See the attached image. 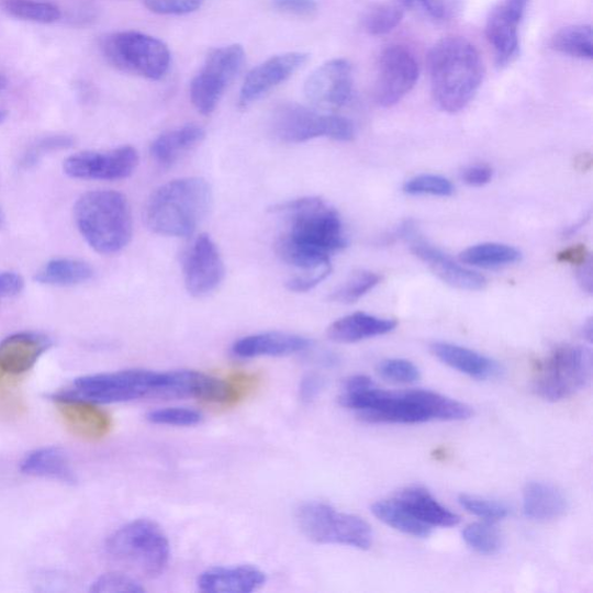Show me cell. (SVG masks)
<instances>
[{
  "label": "cell",
  "mask_w": 593,
  "mask_h": 593,
  "mask_svg": "<svg viewBox=\"0 0 593 593\" xmlns=\"http://www.w3.org/2000/svg\"><path fill=\"white\" fill-rule=\"evenodd\" d=\"M271 211L284 225L275 242L278 257L301 272H332V254L348 245L337 211L321 198L288 201Z\"/></svg>",
  "instance_id": "6da1fadb"
},
{
  "label": "cell",
  "mask_w": 593,
  "mask_h": 593,
  "mask_svg": "<svg viewBox=\"0 0 593 593\" xmlns=\"http://www.w3.org/2000/svg\"><path fill=\"white\" fill-rule=\"evenodd\" d=\"M434 100L443 112L462 111L478 93L483 61L470 41L460 36L440 40L429 54Z\"/></svg>",
  "instance_id": "7a4b0ae2"
},
{
  "label": "cell",
  "mask_w": 593,
  "mask_h": 593,
  "mask_svg": "<svg viewBox=\"0 0 593 593\" xmlns=\"http://www.w3.org/2000/svg\"><path fill=\"white\" fill-rule=\"evenodd\" d=\"M213 190L202 178L169 181L155 190L145 205L144 220L155 235L187 238L206 217Z\"/></svg>",
  "instance_id": "3957f363"
},
{
  "label": "cell",
  "mask_w": 593,
  "mask_h": 593,
  "mask_svg": "<svg viewBox=\"0 0 593 593\" xmlns=\"http://www.w3.org/2000/svg\"><path fill=\"white\" fill-rule=\"evenodd\" d=\"M75 220L82 238L104 256L121 251L133 238L132 206L115 190L83 194L76 203Z\"/></svg>",
  "instance_id": "277c9868"
},
{
  "label": "cell",
  "mask_w": 593,
  "mask_h": 593,
  "mask_svg": "<svg viewBox=\"0 0 593 593\" xmlns=\"http://www.w3.org/2000/svg\"><path fill=\"white\" fill-rule=\"evenodd\" d=\"M105 549L115 560L150 579L161 575L171 559V545L167 536L150 519L123 525L108 539Z\"/></svg>",
  "instance_id": "5b68a950"
},
{
  "label": "cell",
  "mask_w": 593,
  "mask_h": 593,
  "mask_svg": "<svg viewBox=\"0 0 593 593\" xmlns=\"http://www.w3.org/2000/svg\"><path fill=\"white\" fill-rule=\"evenodd\" d=\"M101 51L114 68L150 80L163 79L171 67V52L164 42L135 31L105 36Z\"/></svg>",
  "instance_id": "8992f818"
},
{
  "label": "cell",
  "mask_w": 593,
  "mask_h": 593,
  "mask_svg": "<svg viewBox=\"0 0 593 593\" xmlns=\"http://www.w3.org/2000/svg\"><path fill=\"white\" fill-rule=\"evenodd\" d=\"M295 521L302 534L316 544L369 549L373 542L372 528L363 518L337 512L324 502L302 504Z\"/></svg>",
  "instance_id": "52a82bcc"
},
{
  "label": "cell",
  "mask_w": 593,
  "mask_h": 593,
  "mask_svg": "<svg viewBox=\"0 0 593 593\" xmlns=\"http://www.w3.org/2000/svg\"><path fill=\"white\" fill-rule=\"evenodd\" d=\"M591 373V353L583 347L562 345L538 362L534 389L545 400H564L583 390L590 383Z\"/></svg>",
  "instance_id": "ba28073f"
},
{
  "label": "cell",
  "mask_w": 593,
  "mask_h": 593,
  "mask_svg": "<svg viewBox=\"0 0 593 593\" xmlns=\"http://www.w3.org/2000/svg\"><path fill=\"white\" fill-rule=\"evenodd\" d=\"M270 126L273 136L288 144L322 137L350 142L355 137V126L347 118L321 113L299 103L279 105L272 113Z\"/></svg>",
  "instance_id": "9c48e42d"
},
{
  "label": "cell",
  "mask_w": 593,
  "mask_h": 593,
  "mask_svg": "<svg viewBox=\"0 0 593 593\" xmlns=\"http://www.w3.org/2000/svg\"><path fill=\"white\" fill-rule=\"evenodd\" d=\"M160 372L143 369L83 376L65 393L94 402L122 404L144 398H155Z\"/></svg>",
  "instance_id": "30bf717a"
},
{
  "label": "cell",
  "mask_w": 593,
  "mask_h": 593,
  "mask_svg": "<svg viewBox=\"0 0 593 593\" xmlns=\"http://www.w3.org/2000/svg\"><path fill=\"white\" fill-rule=\"evenodd\" d=\"M246 54L240 45L211 51L201 71L190 82V100L202 115L215 112L228 85L242 71Z\"/></svg>",
  "instance_id": "8fae6325"
},
{
  "label": "cell",
  "mask_w": 593,
  "mask_h": 593,
  "mask_svg": "<svg viewBox=\"0 0 593 593\" xmlns=\"http://www.w3.org/2000/svg\"><path fill=\"white\" fill-rule=\"evenodd\" d=\"M418 76V63L410 49L402 46L387 48L378 59L376 102L381 108H392L414 89Z\"/></svg>",
  "instance_id": "7c38bea8"
},
{
  "label": "cell",
  "mask_w": 593,
  "mask_h": 593,
  "mask_svg": "<svg viewBox=\"0 0 593 593\" xmlns=\"http://www.w3.org/2000/svg\"><path fill=\"white\" fill-rule=\"evenodd\" d=\"M139 164L135 147L124 145L110 152H85L70 156L65 172L72 179L118 181L132 177Z\"/></svg>",
  "instance_id": "4fadbf2b"
},
{
  "label": "cell",
  "mask_w": 593,
  "mask_h": 593,
  "mask_svg": "<svg viewBox=\"0 0 593 593\" xmlns=\"http://www.w3.org/2000/svg\"><path fill=\"white\" fill-rule=\"evenodd\" d=\"M528 3L529 0H499L486 18L485 37L500 68L511 66L519 55V27Z\"/></svg>",
  "instance_id": "5bb4252c"
},
{
  "label": "cell",
  "mask_w": 593,
  "mask_h": 593,
  "mask_svg": "<svg viewBox=\"0 0 593 593\" xmlns=\"http://www.w3.org/2000/svg\"><path fill=\"white\" fill-rule=\"evenodd\" d=\"M304 92L315 109L335 111L345 108L354 92L350 63L344 58L324 63L309 76Z\"/></svg>",
  "instance_id": "9a60e30c"
},
{
  "label": "cell",
  "mask_w": 593,
  "mask_h": 593,
  "mask_svg": "<svg viewBox=\"0 0 593 593\" xmlns=\"http://www.w3.org/2000/svg\"><path fill=\"white\" fill-rule=\"evenodd\" d=\"M187 291L194 296L214 292L224 281L225 265L221 251L208 235H200L189 247L183 261Z\"/></svg>",
  "instance_id": "2e32d148"
},
{
  "label": "cell",
  "mask_w": 593,
  "mask_h": 593,
  "mask_svg": "<svg viewBox=\"0 0 593 593\" xmlns=\"http://www.w3.org/2000/svg\"><path fill=\"white\" fill-rule=\"evenodd\" d=\"M305 53H287L272 56L246 76L239 96L243 109L258 101L275 88L299 72L309 61Z\"/></svg>",
  "instance_id": "e0dca14e"
},
{
  "label": "cell",
  "mask_w": 593,
  "mask_h": 593,
  "mask_svg": "<svg viewBox=\"0 0 593 593\" xmlns=\"http://www.w3.org/2000/svg\"><path fill=\"white\" fill-rule=\"evenodd\" d=\"M52 399L63 423L75 436L97 441L111 433V415L94 402L67 393L55 394Z\"/></svg>",
  "instance_id": "ac0fdd59"
},
{
  "label": "cell",
  "mask_w": 593,
  "mask_h": 593,
  "mask_svg": "<svg viewBox=\"0 0 593 593\" xmlns=\"http://www.w3.org/2000/svg\"><path fill=\"white\" fill-rule=\"evenodd\" d=\"M401 235L410 239L415 256L428 265L443 282L460 290L480 291L484 289L486 281L482 275L458 265L440 249L417 238L410 224L402 227Z\"/></svg>",
  "instance_id": "d6986e66"
},
{
  "label": "cell",
  "mask_w": 593,
  "mask_h": 593,
  "mask_svg": "<svg viewBox=\"0 0 593 593\" xmlns=\"http://www.w3.org/2000/svg\"><path fill=\"white\" fill-rule=\"evenodd\" d=\"M52 346L51 338L33 332L12 334L0 343V367L7 374L29 372Z\"/></svg>",
  "instance_id": "ffe728a7"
},
{
  "label": "cell",
  "mask_w": 593,
  "mask_h": 593,
  "mask_svg": "<svg viewBox=\"0 0 593 593\" xmlns=\"http://www.w3.org/2000/svg\"><path fill=\"white\" fill-rule=\"evenodd\" d=\"M312 342L302 335L266 332L242 337L232 346L233 355L239 358L284 357L309 350Z\"/></svg>",
  "instance_id": "44dd1931"
},
{
  "label": "cell",
  "mask_w": 593,
  "mask_h": 593,
  "mask_svg": "<svg viewBox=\"0 0 593 593\" xmlns=\"http://www.w3.org/2000/svg\"><path fill=\"white\" fill-rule=\"evenodd\" d=\"M267 577L253 566L216 567L199 577L198 586L211 593H251L265 586Z\"/></svg>",
  "instance_id": "7402d4cb"
},
{
  "label": "cell",
  "mask_w": 593,
  "mask_h": 593,
  "mask_svg": "<svg viewBox=\"0 0 593 593\" xmlns=\"http://www.w3.org/2000/svg\"><path fill=\"white\" fill-rule=\"evenodd\" d=\"M430 351L445 366L471 378L493 379L502 372L494 359L466 347L449 343H434Z\"/></svg>",
  "instance_id": "603a6c76"
},
{
  "label": "cell",
  "mask_w": 593,
  "mask_h": 593,
  "mask_svg": "<svg viewBox=\"0 0 593 593\" xmlns=\"http://www.w3.org/2000/svg\"><path fill=\"white\" fill-rule=\"evenodd\" d=\"M398 323L388 317H379L365 312H356L334 322L327 329L332 342L356 344L393 332Z\"/></svg>",
  "instance_id": "cb8c5ba5"
},
{
  "label": "cell",
  "mask_w": 593,
  "mask_h": 593,
  "mask_svg": "<svg viewBox=\"0 0 593 593\" xmlns=\"http://www.w3.org/2000/svg\"><path fill=\"white\" fill-rule=\"evenodd\" d=\"M205 138V132L199 124H186L157 137L150 146L153 159L163 168L178 164L192 153Z\"/></svg>",
  "instance_id": "d4e9b609"
},
{
  "label": "cell",
  "mask_w": 593,
  "mask_h": 593,
  "mask_svg": "<svg viewBox=\"0 0 593 593\" xmlns=\"http://www.w3.org/2000/svg\"><path fill=\"white\" fill-rule=\"evenodd\" d=\"M523 510L527 518L538 522L555 521L568 511V500L558 486L535 481L526 484Z\"/></svg>",
  "instance_id": "484cf974"
},
{
  "label": "cell",
  "mask_w": 593,
  "mask_h": 593,
  "mask_svg": "<svg viewBox=\"0 0 593 593\" xmlns=\"http://www.w3.org/2000/svg\"><path fill=\"white\" fill-rule=\"evenodd\" d=\"M395 500L416 519L430 527H452L460 522L457 514L441 505L423 486H410V489L402 491Z\"/></svg>",
  "instance_id": "4316f807"
},
{
  "label": "cell",
  "mask_w": 593,
  "mask_h": 593,
  "mask_svg": "<svg viewBox=\"0 0 593 593\" xmlns=\"http://www.w3.org/2000/svg\"><path fill=\"white\" fill-rule=\"evenodd\" d=\"M24 474L74 484L77 481L67 454L58 448H41L29 454L20 463Z\"/></svg>",
  "instance_id": "83f0119b"
},
{
  "label": "cell",
  "mask_w": 593,
  "mask_h": 593,
  "mask_svg": "<svg viewBox=\"0 0 593 593\" xmlns=\"http://www.w3.org/2000/svg\"><path fill=\"white\" fill-rule=\"evenodd\" d=\"M93 269L87 262L72 259L52 260L35 275V281L54 287H72L90 281Z\"/></svg>",
  "instance_id": "f1b7e54d"
},
{
  "label": "cell",
  "mask_w": 593,
  "mask_h": 593,
  "mask_svg": "<svg viewBox=\"0 0 593 593\" xmlns=\"http://www.w3.org/2000/svg\"><path fill=\"white\" fill-rule=\"evenodd\" d=\"M522 253L510 245L484 243L460 253V262L473 267L493 269L519 262Z\"/></svg>",
  "instance_id": "f546056e"
},
{
  "label": "cell",
  "mask_w": 593,
  "mask_h": 593,
  "mask_svg": "<svg viewBox=\"0 0 593 593\" xmlns=\"http://www.w3.org/2000/svg\"><path fill=\"white\" fill-rule=\"evenodd\" d=\"M371 512L380 522L399 533L415 538H428L432 535L433 527L416 519L395 499L376 502Z\"/></svg>",
  "instance_id": "4dcf8cb0"
},
{
  "label": "cell",
  "mask_w": 593,
  "mask_h": 593,
  "mask_svg": "<svg viewBox=\"0 0 593 593\" xmlns=\"http://www.w3.org/2000/svg\"><path fill=\"white\" fill-rule=\"evenodd\" d=\"M550 46L563 55L591 60L593 55L592 30L589 25H575L560 30L555 34Z\"/></svg>",
  "instance_id": "1f68e13d"
},
{
  "label": "cell",
  "mask_w": 593,
  "mask_h": 593,
  "mask_svg": "<svg viewBox=\"0 0 593 593\" xmlns=\"http://www.w3.org/2000/svg\"><path fill=\"white\" fill-rule=\"evenodd\" d=\"M0 7L13 18L36 24H54L61 16L56 5L37 0H3Z\"/></svg>",
  "instance_id": "d6a6232c"
},
{
  "label": "cell",
  "mask_w": 593,
  "mask_h": 593,
  "mask_svg": "<svg viewBox=\"0 0 593 593\" xmlns=\"http://www.w3.org/2000/svg\"><path fill=\"white\" fill-rule=\"evenodd\" d=\"M381 279L378 273L369 270H358L329 295V300L338 304H354L372 291Z\"/></svg>",
  "instance_id": "836d02e7"
},
{
  "label": "cell",
  "mask_w": 593,
  "mask_h": 593,
  "mask_svg": "<svg viewBox=\"0 0 593 593\" xmlns=\"http://www.w3.org/2000/svg\"><path fill=\"white\" fill-rule=\"evenodd\" d=\"M462 539L481 556H495L503 545L499 529L490 523H474L466 526Z\"/></svg>",
  "instance_id": "e575fe53"
},
{
  "label": "cell",
  "mask_w": 593,
  "mask_h": 593,
  "mask_svg": "<svg viewBox=\"0 0 593 593\" xmlns=\"http://www.w3.org/2000/svg\"><path fill=\"white\" fill-rule=\"evenodd\" d=\"M404 14V8L399 4H378L366 15V31L373 36L387 35L400 25Z\"/></svg>",
  "instance_id": "d590c367"
},
{
  "label": "cell",
  "mask_w": 593,
  "mask_h": 593,
  "mask_svg": "<svg viewBox=\"0 0 593 593\" xmlns=\"http://www.w3.org/2000/svg\"><path fill=\"white\" fill-rule=\"evenodd\" d=\"M402 8L417 10L437 23H447L458 16L462 0H398Z\"/></svg>",
  "instance_id": "8d00e7d4"
},
{
  "label": "cell",
  "mask_w": 593,
  "mask_h": 593,
  "mask_svg": "<svg viewBox=\"0 0 593 593\" xmlns=\"http://www.w3.org/2000/svg\"><path fill=\"white\" fill-rule=\"evenodd\" d=\"M146 419L157 426L194 427L201 425L203 414L188 407H166L148 412Z\"/></svg>",
  "instance_id": "74e56055"
},
{
  "label": "cell",
  "mask_w": 593,
  "mask_h": 593,
  "mask_svg": "<svg viewBox=\"0 0 593 593\" xmlns=\"http://www.w3.org/2000/svg\"><path fill=\"white\" fill-rule=\"evenodd\" d=\"M458 502L466 512L486 522L502 521L511 514L506 504L475 495L461 494Z\"/></svg>",
  "instance_id": "f35d334b"
},
{
  "label": "cell",
  "mask_w": 593,
  "mask_h": 593,
  "mask_svg": "<svg viewBox=\"0 0 593 593\" xmlns=\"http://www.w3.org/2000/svg\"><path fill=\"white\" fill-rule=\"evenodd\" d=\"M404 192L412 197L449 198L455 193V187L447 178L435 175H421L405 183Z\"/></svg>",
  "instance_id": "ab89813d"
},
{
  "label": "cell",
  "mask_w": 593,
  "mask_h": 593,
  "mask_svg": "<svg viewBox=\"0 0 593 593\" xmlns=\"http://www.w3.org/2000/svg\"><path fill=\"white\" fill-rule=\"evenodd\" d=\"M377 371L381 378L395 384H413L421 378L419 369L404 358L385 359L378 365Z\"/></svg>",
  "instance_id": "60d3db41"
},
{
  "label": "cell",
  "mask_w": 593,
  "mask_h": 593,
  "mask_svg": "<svg viewBox=\"0 0 593 593\" xmlns=\"http://www.w3.org/2000/svg\"><path fill=\"white\" fill-rule=\"evenodd\" d=\"M90 591L96 593H143L145 588L128 575L109 573L97 579Z\"/></svg>",
  "instance_id": "b9f144b4"
},
{
  "label": "cell",
  "mask_w": 593,
  "mask_h": 593,
  "mask_svg": "<svg viewBox=\"0 0 593 593\" xmlns=\"http://www.w3.org/2000/svg\"><path fill=\"white\" fill-rule=\"evenodd\" d=\"M205 0H144L148 11L160 15H183L202 8Z\"/></svg>",
  "instance_id": "7bdbcfd3"
},
{
  "label": "cell",
  "mask_w": 593,
  "mask_h": 593,
  "mask_svg": "<svg viewBox=\"0 0 593 593\" xmlns=\"http://www.w3.org/2000/svg\"><path fill=\"white\" fill-rule=\"evenodd\" d=\"M74 139L69 136H52L38 141L34 144L27 154L24 156L23 166L29 168L35 165L41 158L53 152L63 150V148L71 147Z\"/></svg>",
  "instance_id": "ee69618b"
},
{
  "label": "cell",
  "mask_w": 593,
  "mask_h": 593,
  "mask_svg": "<svg viewBox=\"0 0 593 593\" xmlns=\"http://www.w3.org/2000/svg\"><path fill=\"white\" fill-rule=\"evenodd\" d=\"M275 10L292 16L309 18L317 11L316 0H271Z\"/></svg>",
  "instance_id": "f6af8a7d"
},
{
  "label": "cell",
  "mask_w": 593,
  "mask_h": 593,
  "mask_svg": "<svg viewBox=\"0 0 593 593\" xmlns=\"http://www.w3.org/2000/svg\"><path fill=\"white\" fill-rule=\"evenodd\" d=\"M331 273L328 271L299 272L287 282V288L294 293H306L321 286Z\"/></svg>",
  "instance_id": "bcb514c9"
},
{
  "label": "cell",
  "mask_w": 593,
  "mask_h": 593,
  "mask_svg": "<svg viewBox=\"0 0 593 593\" xmlns=\"http://www.w3.org/2000/svg\"><path fill=\"white\" fill-rule=\"evenodd\" d=\"M493 168L489 165H472L466 167L461 172V179L466 184L482 187L493 179Z\"/></svg>",
  "instance_id": "7dc6e473"
},
{
  "label": "cell",
  "mask_w": 593,
  "mask_h": 593,
  "mask_svg": "<svg viewBox=\"0 0 593 593\" xmlns=\"http://www.w3.org/2000/svg\"><path fill=\"white\" fill-rule=\"evenodd\" d=\"M24 280L19 273L5 271L0 272V302L11 299L24 289Z\"/></svg>",
  "instance_id": "c3c4849f"
},
{
  "label": "cell",
  "mask_w": 593,
  "mask_h": 593,
  "mask_svg": "<svg viewBox=\"0 0 593 593\" xmlns=\"http://www.w3.org/2000/svg\"><path fill=\"white\" fill-rule=\"evenodd\" d=\"M324 388V380L320 376L315 374H309L306 376L301 383V398L303 401L310 402L314 398H316L317 394L321 393V391Z\"/></svg>",
  "instance_id": "681fc988"
},
{
  "label": "cell",
  "mask_w": 593,
  "mask_h": 593,
  "mask_svg": "<svg viewBox=\"0 0 593 593\" xmlns=\"http://www.w3.org/2000/svg\"><path fill=\"white\" fill-rule=\"evenodd\" d=\"M589 259V253L583 245L571 246L558 254V260L562 264L581 266Z\"/></svg>",
  "instance_id": "f907efd6"
},
{
  "label": "cell",
  "mask_w": 593,
  "mask_h": 593,
  "mask_svg": "<svg viewBox=\"0 0 593 593\" xmlns=\"http://www.w3.org/2000/svg\"><path fill=\"white\" fill-rule=\"evenodd\" d=\"M592 262L591 258L584 262L583 265L579 266V281L582 284L583 289L591 293L592 291Z\"/></svg>",
  "instance_id": "816d5d0a"
},
{
  "label": "cell",
  "mask_w": 593,
  "mask_h": 593,
  "mask_svg": "<svg viewBox=\"0 0 593 593\" xmlns=\"http://www.w3.org/2000/svg\"><path fill=\"white\" fill-rule=\"evenodd\" d=\"M582 333H583V336L586 338V340L589 343H591V337H592V323H591V321H589L584 325Z\"/></svg>",
  "instance_id": "f5cc1de1"
},
{
  "label": "cell",
  "mask_w": 593,
  "mask_h": 593,
  "mask_svg": "<svg viewBox=\"0 0 593 593\" xmlns=\"http://www.w3.org/2000/svg\"><path fill=\"white\" fill-rule=\"evenodd\" d=\"M8 85V80L3 75H0V92H2Z\"/></svg>",
  "instance_id": "db71d44e"
},
{
  "label": "cell",
  "mask_w": 593,
  "mask_h": 593,
  "mask_svg": "<svg viewBox=\"0 0 593 593\" xmlns=\"http://www.w3.org/2000/svg\"><path fill=\"white\" fill-rule=\"evenodd\" d=\"M5 377H7L5 371L2 369V367H0V387H2Z\"/></svg>",
  "instance_id": "11a10c76"
},
{
  "label": "cell",
  "mask_w": 593,
  "mask_h": 593,
  "mask_svg": "<svg viewBox=\"0 0 593 593\" xmlns=\"http://www.w3.org/2000/svg\"><path fill=\"white\" fill-rule=\"evenodd\" d=\"M7 118H8V113L4 111H0V123H3Z\"/></svg>",
  "instance_id": "9f6ffc18"
},
{
  "label": "cell",
  "mask_w": 593,
  "mask_h": 593,
  "mask_svg": "<svg viewBox=\"0 0 593 593\" xmlns=\"http://www.w3.org/2000/svg\"><path fill=\"white\" fill-rule=\"evenodd\" d=\"M3 223H4V219H3L2 214H0V227L3 226Z\"/></svg>",
  "instance_id": "6f0895ef"
}]
</instances>
